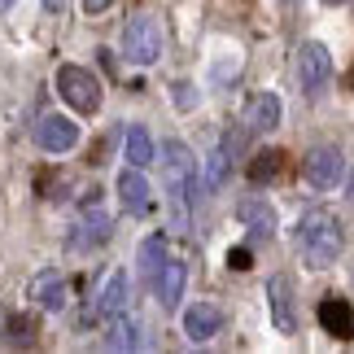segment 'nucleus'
Segmentation results:
<instances>
[{
  "label": "nucleus",
  "instance_id": "1",
  "mask_svg": "<svg viewBox=\"0 0 354 354\" xmlns=\"http://www.w3.org/2000/svg\"><path fill=\"white\" fill-rule=\"evenodd\" d=\"M346 245V232H342V219L328 210V206H310L302 219H297V250H302L306 267H333L337 254H342Z\"/></svg>",
  "mask_w": 354,
  "mask_h": 354
},
{
  "label": "nucleus",
  "instance_id": "2",
  "mask_svg": "<svg viewBox=\"0 0 354 354\" xmlns=\"http://www.w3.org/2000/svg\"><path fill=\"white\" fill-rule=\"evenodd\" d=\"M162 175L171 188V206H175V227L188 223V197L197 188V158L188 153L184 140H167L162 145Z\"/></svg>",
  "mask_w": 354,
  "mask_h": 354
},
{
  "label": "nucleus",
  "instance_id": "3",
  "mask_svg": "<svg viewBox=\"0 0 354 354\" xmlns=\"http://www.w3.org/2000/svg\"><path fill=\"white\" fill-rule=\"evenodd\" d=\"M122 53H127V62H136V66H153L162 57V22L153 13H136L127 22V31H122Z\"/></svg>",
  "mask_w": 354,
  "mask_h": 354
},
{
  "label": "nucleus",
  "instance_id": "4",
  "mask_svg": "<svg viewBox=\"0 0 354 354\" xmlns=\"http://www.w3.org/2000/svg\"><path fill=\"white\" fill-rule=\"evenodd\" d=\"M57 92L79 114H97L101 110V84H97L92 71H84V66H62L57 71Z\"/></svg>",
  "mask_w": 354,
  "mask_h": 354
},
{
  "label": "nucleus",
  "instance_id": "5",
  "mask_svg": "<svg viewBox=\"0 0 354 354\" xmlns=\"http://www.w3.org/2000/svg\"><path fill=\"white\" fill-rule=\"evenodd\" d=\"M293 71H297V88H302L306 97H319L324 84L333 79V53L324 48L319 39H306V44H297Z\"/></svg>",
  "mask_w": 354,
  "mask_h": 354
},
{
  "label": "nucleus",
  "instance_id": "6",
  "mask_svg": "<svg viewBox=\"0 0 354 354\" xmlns=\"http://www.w3.org/2000/svg\"><path fill=\"white\" fill-rule=\"evenodd\" d=\"M302 175H306V184H315V188H337V180L346 175L342 149H333V145L310 149V153L302 158Z\"/></svg>",
  "mask_w": 354,
  "mask_h": 354
},
{
  "label": "nucleus",
  "instance_id": "7",
  "mask_svg": "<svg viewBox=\"0 0 354 354\" xmlns=\"http://www.w3.org/2000/svg\"><path fill=\"white\" fill-rule=\"evenodd\" d=\"M35 145L44 153H66L79 145V122H71L66 114H44L35 122Z\"/></svg>",
  "mask_w": 354,
  "mask_h": 354
},
{
  "label": "nucleus",
  "instance_id": "8",
  "mask_svg": "<svg viewBox=\"0 0 354 354\" xmlns=\"http://www.w3.org/2000/svg\"><path fill=\"white\" fill-rule=\"evenodd\" d=\"M280 114H284V105H280L276 92H258V97H250V105H245L241 122H245L250 136H267L271 127H280Z\"/></svg>",
  "mask_w": 354,
  "mask_h": 354
},
{
  "label": "nucleus",
  "instance_id": "9",
  "mask_svg": "<svg viewBox=\"0 0 354 354\" xmlns=\"http://www.w3.org/2000/svg\"><path fill=\"white\" fill-rule=\"evenodd\" d=\"M118 201L127 214H149L153 210V193H149V180L140 175V167H127L118 175Z\"/></svg>",
  "mask_w": 354,
  "mask_h": 354
},
{
  "label": "nucleus",
  "instance_id": "10",
  "mask_svg": "<svg viewBox=\"0 0 354 354\" xmlns=\"http://www.w3.org/2000/svg\"><path fill=\"white\" fill-rule=\"evenodd\" d=\"M184 284H188V267L180 263V258H167V263H162V271L153 276V289H158L162 310H175V306H180Z\"/></svg>",
  "mask_w": 354,
  "mask_h": 354
},
{
  "label": "nucleus",
  "instance_id": "11",
  "mask_svg": "<svg viewBox=\"0 0 354 354\" xmlns=\"http://www.w3.org/2000/svg\"><path fill=\"white\" fill-rule=\"evenodd\" d=\"M267 297H271V319H276L280 333H293L297 328V315H293V280L289 276H271L267 280Z\"/></svg>",
  "mask_w": 354,
  "mask_h": 354
},
{
  "label": "nucleus",
  "instance_id": "12",
  "mask_svg": "<svg viewBox=\"0 0 354 354\" xmlns=\"http://www.w3.org/2000/svg\"><path fill=\"white\" fill-rule=\"evenodd\" d=\"M219 328H223V310L219 306L197 302V306L184 310V337H188V342H210Z\"/></svg>",
  "mask_w": 354,
  "mask_h": 354
},
{
  "label": "nucleus",
  "instance_id": "13",
  "mask_svg": "<svg viewBox=\"0 0 354 354\" xmlns=\"http://www.w3.org/2000/svg\"><path fill=\"white\" fill-rule=\"evenodd\" d=\"M236 219L250 227V232L258 236V241H271L276 236V210L267 206V197H245V201H236Z\"/></svg>",
  "mask_w": 354,
  "mask_h": 354
},
{
  "label": "nucleus",
  "instance_id": "14",
  "mask_svg": "<svg viewBox=\"0 0 354 354\" xmlns=\"http://www.w3.org/2000/svg\"><path fill=\"white\" fill-rule=\"evenodd\" d=\"M319 324H324V333L350 342V337H354V310H350V302H346V297H324V302H319Z\"/></svg>",
  "mask_w": 354,
  "mask_h": 354
},
{
  "label": "nucleus",
  "instance_id": "15",
  "mask_svg": "<svg viewBox=\"0 0 354 354\" xmlns=\"http://www.w3.org/2000/svg\"><path fill=\"white\" fill-rule=\"evenodd\" d=\"M66 276L62 271H39V276L31 280V297H35V306H44V310H62L66 306Z\"/></svg>",
  "mask_w": 354,
  "mask_h": 354
},
{
  "label": "nucleus",
  "instance_id": "16",
  "mask_svg": "<svg viewBox=\"0 0 354 354\" xmlns=\"http://www.w3.org/2000/svg\"><path fill=\"white\" fill-rule=\"evenodd\" d=\"M127 297H131V284H127V271H114L110 280H105V289H101V302H97V315L105 319H114L127 310Z\"/></svg>",
  "mask_w": 354,
  "mask_h": 354
},
{
  "label": "nucleus",
  "instance_id": "17",
  "mask_svg": "<svg viewBox=\"0 0 354 354\" xmlns=\"http://www.w3.org/2000/svg\"><path fill=\"white\" fill-rule=\"evenodd\" d=\"M122 153H127V167H149V162L158 158V149H153V136H149L145 127H127V140H122Z\"/></svg>",
  "mask_w": 354,
  "mask_h": 354
},
{
  "label": "nucleus",
  "instance_id": "18",
  "mask_svg": "<svg viewBox=\"0 0 354 354\" xmlns=\"http://www.w3.org/2000/svg\"><path fill=\"white\" fill-rule=\"evenodd\" d=\"M105 241H110V214L92 206L84 214V223H79V232H75V245H84V250H88V245H105Z\"/></svg>",
  "mask_w": 354,
  "mask_h": 354
},
{
  "label": "nucleus",
  "instance_id": "19",
  "mask_svg": "<svg viewBox=\"0 0 354 354\" xmlns=\"http://www.w3.org/2000/svg\"><path fill=\"white\" fill-rule=\"evenodd\" d=\"M105 346H110V350H136V346H140V328H136V319L114 315V319H110V337H105Z\"/></svg>",
  "mask_w": 354,
  "mask_h": 354
},
{
  "label": "nucleus",
  "instance_id": "20",
  "mask_svg": "<svg viewBox=\"0 0 354 354\" xmlns=\"http://www.w3.org/2000/svg\"><path fill=\"white\" fill-rule=\"evenodd\" d=\"M162 263H167V236H145L140 241V271H145V280H153Z\"/></svg>",
  "mask_w": 354,
  "mask_h": 354
},
{
  "label": "nucleus",
  "instance_id": "21",
  "mask_svg": "<svg viewBox=\"0 0 354 354\" xmlns=\"http://www.w3.org/2000/svg\"><path fill=\"white\" fill-rule=\"evenodd\" d=\"M280 171H284V153H280V149H267V153H258V158L250 162V180H254V184L276 180Z\"/></svg>",
  "mask_w": 354,
  "mask_h": 354
},
{
  "label": "nucleus",
  "instance_id": "22",
  "mask_svg": "<svg viewBox=\"0 0 354 354\" xmlns=\"http://www.w3.org/2000/svg\"><path fill=\"white\" fill-rule=\"evenodd\" d=\"M35 333H39L35 315H13V319H9L5 342H9V346H35Z\"/></svg>",
  "mask_w": 354,
  "mask_h": 354
},
{
  "label": "nucleus",
  "instance_id": "23",
  "mask_svg": "<svg viewBox=\"0 0 354 354\" xmlns=\"http://www.w3.org/2000/svg\"><path fill=\"white\" fill-rule=\"evenodd\" d=\"M223 180H227V149L219 145V149L210 153V162H206V188H210V193H219Z\"/></svg>",
  "mask_w": 354,
  "mask_h": 354
},
{
  "label": "nucleus",
  "instance_id": "24",
  "mask_svg": "<svg viewBox=\"0 0 354 354\" xmlns=\"http://www.w3.org/2000/svg\"><path fill=\"white\" fill-rule=\"evenodd\" d=\"M175 105H180V110H193V105H197V92H193V84H184V79L175 84Z\"/></svg>",
  "mask_w": 354,
  "mask_h": 354
},
{
  "label": "nucleus",
  "instance_id": "25",
  "mask_svg": "<svg viewBox=\"0 0 354 354\" xmlns=\"http://www.w3.org/2000/svg\"><path fill=\"white\" fill-rule=\"evenodd\" d=\"M227 267L250 271V267H254V254H250V250H227Z\"/></svg>",
  "mask_w": 354,
  "mask_h": 354
},
{
  "label": "nucleus",
  "instance_id": "26",
  "mask_svg": "<svg viewBox=\"0 0 354 354\" xmlns=\"http://www.w3.org/2000/svg\"><path fill=\"white\" fill-rule=\"evenodd\" d=\"M110 5H114V0H84L88 13H101V9H110Z\"/></svg>",
  "mask_w": 354,
  "mask_h": 354
},
{
  "label": "nucleus",
  "instance_id": "27",
  "mask_svg": "<svg viewBox=\"0 0 354 354\" xmlns=\"http://www.w3.org/2000/svg\"><path fill=\"white\" fill-rule=\"evenodd\" d=\"M44 9H53V13H62V9H66V0H44Z\"/></svg>",
  "mask_w": 354,
  "mask_h": 354
},
{
  "label": "nucleus",
  "instance_id": "28",
  "mask_svg": "<svg viewBox=\"0 0 354 354\" xmlns=\"http://www.w3.org/2000/svg\"><path fill=\"white\" fill-rule=\"evenodd\" d=\"M13 9V0H0V13H9Z\"/></svg>",
  "mask_w": 354,
  "mask_h": 354
},
{
  "label": "nucleus",
  "instance_id": "29",
  "mask_svg": "<svg viewBox=\"0 0 354 354\" xmlns=\"http://www.w3.org/2000/svg\"><path fill=\"white\" fill-rule=\"evenodd\" d=\"M350 201H354V175H350Z\"/></svg>",
  "mask_w": 354,
  "mask_h": 354
},
{
  "label": "nucleus",
  "instance_id": "30",
  "mask_svg": "<svg viewBox=\"0 0 354 354\" xmlns=\"http://www.w3.org/2000/svg\"><path fill=\"white\" fill-rule=\"evenodd\" d=\"M0 328H5V306H0Z\"/></svg>",
  "mask_w": 354,
  "mask_h": 354
},
{
  "label": "nucleus",
  "instance_id": "31",
  "mask_svg": "<svg viewBox=\"0 0 354 354\" xmlns=\"http://www.w3.org/2000/svg\"><path fill=\"white\" fill-rule=\"evenodd\" d=\"M324 5H346V0H324Z\"/></svg>",
  "mask_w": 354,
  "mask_h": 354
},
{
  "label": "nucleus",
  "instance_id": "32",
  "mask_svg": "<svg viewBox=\"0 0 354 354\" xmlns=\"http://www.w3.org/2000/svg\"><path fill=\"white\" fill-rule=\"evenodd\" d=\"M350 84H354V75H350Z\"/></svg>",
  "mask_w": 354,
  "mask_h": 354
}]
</instances>
